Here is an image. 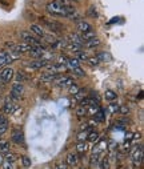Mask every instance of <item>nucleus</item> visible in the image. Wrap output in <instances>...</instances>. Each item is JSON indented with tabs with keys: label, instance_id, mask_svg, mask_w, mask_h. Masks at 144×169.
<instances>
[{
	"label": "nucleus",
	"instance_id": "b1692460",
	"mask_svg": "<svg viewBox=\"0 0 144 169\" xmlns=\"http://www.w3.org/2000/svg\"><path fill=\"white\" fill-rule=\"evenodd\" d=\"M87 151H88V145H87L85 141H84V143H78V144H76V152H78V153L84 154Z\"/></svg>",
	"mask_w": 144,
	"mask_h": 169
},
{
	"label": "nucleus",
	"instance_id": "9b49d317",
	"mask_svg": "<svg viewBox=\"0 0 144 169\" xmlns=\"http://www.w3.org/2000/svg\"><path fill=\"white\" fill-rule=\"evenodd\" d=\"M45 53V49L43 48V47H32L31 51H29V55H31L32 57H35V59H42V56Z\"/></svg>",
	"mask_w": 144,
	"mask_h": 169
},
{
	"label": "nucleus",
	"instance_id": "2f4dec72",
	"mask_svg": "<svg viewBox=\"0 0 144 169\" xmlns=\"http://www.w3.org/2000/svg\"><path fill=\"white\" fill-rule=\"evenodd\" d=\"M75 53H76V57H75V59H78L79 61H80V60H83V61H84V60L88 59V56H87V53H85V52L78 51V52H75Z\"/></svg>",
	"mask_w": 144,
	"mask_h": 169
},
{
	"label": "nucleus",
	"instance_id": "c9c22d12",
	"mask_svg": "<svg viewBox=\"0 0 144 169\" xmlns=\"http://www.w3.org/2000/svg\"><path fill=\"white\" fill-rule=\"evenodd\" d=\"M108 109H109V112H111V114H113V113H116L119 111V105L118 104H115V103H111L108 105Z\"/></svg>",
	"mask_w": 144,
	"mask_h": 169
},
{
	"label": "nucleus",
	"instance_id": "58836bf2",
	"mask_svg": "<svg viewBox=\"0 0 144 169\" xmlns=\"http://www.w3.org/2000/svg\"><path fill=\"white\" fill-rule=\"evenodd\" d=\"M88 15L91 16V18H98V11H96L95 7H89V9H88Z\"/></svg>",
	"mask_w": 144,
	"mask_h": 169
},
{
	"label": "nucleus",
	"instance_id": "c756f323",
	"mask_svg": "<svg viewBox=\"0 0 144 169\" xmlns=\"http://www.w3.org/2000/svg\"><path fill=\"white\" fill-rule=\"evenodd\" d=\"M4 160L8 161V163H12L13 164L16 161V154H13V153H11V152H8V153H5Z\"/></svg>",
	"mask_w": 144,
	"mask_h": 169
},
{
	"label": "nucleus",
	"instance_id": "a878e982",
	"mask_svg": "<svg viewBox=\"0 0 144 169\" xmlns=\"http://www.w3.org/2000/svg\"><path fill=\"white\" fill-rule=\"evenodd\" d=\"M67 65L71 69H75V68H78V67H80V63H79L78 59H68L67 60Z\"/></svg>",
	"mask_w": 144,
	"mask_h": 169
},
{
	"label": "nucleus",
	"instance_id": "7ed1b4c3",
	"mask_svg": "<svg viewBox=\"0 0 144 169\" xmlns=\"http://www.w3.org/2000/svg\"><path fill=\"white\" fill-rule=\"evenodd\" d=\"M47 11L55 16H64V9H63V5H60L58 2H51L47 4Z\"/></svg>",
	"mask_w": 144,
	"mask_h": 169
},
{
	"label": "nucleus",
	"instance_id": "6ab92c4d",
	"mask_svg": "<svg viewBox=\"0 0 144 169\" xmlns=\"http://www.w3.org/2000/svg\"><path fill=\"white\" fill-rule=\"evenodd\" d=\"M68 43L78 44V45H80V47L84 45V41H83L82 38H80L78 33H69V36H68Z\"/></svg>",
	"mask_w": 144,
	"mask_h": 169
},
{
	"label": "nucleus",
	"instance_id": "1a4fd4ad",
	"mask_svg": "<svg viewBox=\"0 0 144 169\" xmlns=\"http://www.w3.org/2000/svg\"><path fill=\"white\" fill-rule=\"evenodd\" d=\"M48 64H49L48 60L38 59V60H33V61L29 63V67H31V68H33V69H42V68H45Z\"/></svg>",
	"mask_w": 144,
	"mask_h": 169
},
{
	"label": "nucleus",
	"instance_id": "a19ab883",
	"mask_svg": "<svg viewBox=\"0 0 144 169\" xmlns=\"http://www.w3.org/2000/svg\"><path fill=\"white\" fill-rule=\"evenodd\" d=\"M68 89H69V93H71V94H76V93H78L79 91H80V89H79V87H78V85H75V84H72V85L69 87Z\"/></svg>",
	"mask_w": 144,
	"mask_h": 169
},
{
	"label": "nucleus",
	"instance_id": "49530a36",
	"mask_svg": "<svg viewBox=\"0 0 144 169\" xmlns=\"http://www.w3.org/2000/svg\"><path fill=\"white\" fill-rule=\"evenodd\" d=\"M7 131H8V124H3V125H0V136L4 134Z\"/></svg>",
	"mask_w": 144,
	"mask_h": 169
},
{
	"label": "nucleus",
	"instance_id": "473e14b6",
	"mask_svg": "<svg viewBox=\"0 0 144 169\" xmlns=\"http://www.w3.org/2000/svg\"><path fill=\"white\" fill-rule=\"evenodd\" d=\"M87 136H88V132H87V131L80 132V133L78 134V141H79V143H84V141L87 140Z\"/></svg>",
	"mask_w": 144,
	"mask_h": 169
},
{
	"label": "nucleus",
	"instance_id": "f704fd0d",
	"mask_svg": "<svg viewBox=\"0 0 144 169\" xmlns=\"http://www.w3.org/2000/svg\"><path fill=\"white\" fill-rule=\"evenodd\" d=\"M22 163H23V167L24 168H29L31 167V158L27 157V156H23L22 157Z\"/></svg>",
	"mask_w": 144,
	"mask_h": 169
},
{
	"label": "nucleus",
	"instance_id": "f8f14e48",
	"mask_svg": "<svg viewBox=\"0 0 144 169\" xmlns=\"http://www.w3.org/2000/svg\"><path fill=\"white\" fill-rule=\"evenodd\" d=\"M78 163H79L78 153H73V152H71V153L67 154V157H65V164L68 165V167H75V165H78Z\"/></svg>",
	"mask_w": 144,
	"mask_h": 169
},
{
	"label": "nucleus",
	"instance_id": "cd10ccee",
	"mask_svg": "<svg viewBox=\"0 0 144 169\" xmlns=\"http://www.w3.org/2000/svg\"><path fill=\"white\" fill-rule=\"evenodd\" d=\"M84 44H85L87 47H89V48H93V47L100 45V40H99L98 38H93V39H91V40H88V41H85Z\"/></svg>",
	"mask_w": 144,
	"mask_h": 169
},
{
	"label": "nucleus",
	"instance_id": "393cba45",
	"mask_svg": "<svg viewBox=\"0 0 144 169\" xmlns=\"http://www.w3.org/2000/svg\"><path fill=\"white\" fill-rule=\"evenodd\" d=\"M87 140H88L89 143H98V141H99V134L96 133V132L91 131L88 133V136H87Z\"/></svg>",
	"mask_w": 144,
	"mask_h": 169
},
{
	"label": "nucleus",
	"instance_id": "dca6fc26",
	"mask_svg": "<svg viewBox=\"0 0 144 169\" xmlns=\"http://www.w3.org/2000/svg\"><path fill=\"white\" fill-rule=\"evenodd\" d=\"M15 109H16L15 103H13L12 100H5V103H4V113L5 114H13Z\"/></svg>",
	"mask_w": 144,
	"mask_h": 169
},
{
	"label": "nucleus",
	"instance_id": "09e8293b",
	"mask_svg": "<svg viewBox=\"0 0 144 169\" xmlns=\"http://www.w3.org/2000/svg\"><path fill=\"white\" fill-rule=\"evenodd\" d=\"M83 96H84V92H83L82 89H80L79 92L75 94V97H76V99H79V100H83Z\"/></svg>",
	"mask_w": 144,
	"mask_h": 169
},
{
	"label": "nucleus",
	"instance_id": "aec40b11",
	"mask_svg": "<svg viewBox=\"0 0 144 169\" xmlns=\"http://www.w3.org/2000/svg\"><path fill=\"white\" fill-rule=\"evenodd\" d=\"M105 147H107V143H105V141H104V140H99V141H98V144H96V147L93 148L92 153H93V154H98V156H99L100 152L104 151V148H105Z\"/></svg>",
	"mask_w": 144,
	"mask_h": 169
},
{
	"label": "nucleus",
	"instance_id": "423d86ee",
	"mask_svg": "<svg viewBox=\"0 0 144 169\" xmlns=\"http://www.w3.org/2000/svg\"><path fill=\"white\" fill-rule=\"evenodd\" d=\"M55 83L58 84L60 88H69L73 84V80L68 76H62V77H56Z\"/></svg>",
	"mask_w": 144,
	"mask_h": 169
},
{
	"label": "nucleus",
	"instance_id": "7c9ffc66",
	"mask_svg": "<svg viewBox=\"0 0 144 169\" xmlns=\"http://www.w3.org/2000/svg\"><path fill=\"white\" fill-rule=\"evenodd\" d=\"M85 114H87V108H84V107L76 108V116L78 117H83V116H85Z\"/></svg>",
	"mask_w": 144,
	"mask_h": 169
},
{
	"label": "nucleus",
	"instance_id": "4be33fe9",
	"mask_svg": "<svg viewBox=\"0 0 144 169\" xmlns=\"http://www.w3.org/2000/svg\"><path fill=\"white\" fill-rule=\"evenodd\" d=\"M93 117H95V121H96V123H103V121L105 120V113H104V111H103L102 108H99L98 112L93 114Z\"/></svg>",
	"mask_w": 144,
	"mask_h": 169
},
{
	"label": "nucleus",
	"instance_id": "5701e85b",
	"mask_svg": "<svg viewBox=\"0 0 144 169\" xmlns=\"http://www.w3.org/2000/svg\"><path fill=\"white\" fill-rule=\"evenodd\" d=\"M80 38H82V40L83 41H88V40H91V39H93V38H96V33H95V31H88V32H84V33H82L80 35Z\"/></svg>",
	"mask_w": 144,
	"mask_h": 169
},
{
	"label": "nucleus",
	"instance_id": "a18cd8bd",
	"mask_svg": "<svg viewBox=\"0 0 144 169\" xmlns=\"http://www.w3.org/2000/svg\"><path fill=\"white\" fill-rule=\"evenodd\" d=\"M3 124H8V120L4 113H0V125H3Z\"/></svg>",
	"mask_w": 144,
	"mask_h": 169
},
{
	"label": "nucleus",
	"instance_id": "4c0bfd02",
	"mask_svg": "<svg viewBox=\"0 0 144 169\" xmlns=\"http://www.w3.org/2000/svg\"><path fill=\"white\" fill-rule=\"evenodd\" d=\"M100 169H109V163L107 158H103V160L100 161Z\"/></svg>",
	"mask_w": 144,
	"mask_h": 169
},
{
	"label": "nucleus",
	"instance_id": "ea45409f",
	"mask_svg": "<svg viewBox=\"0 0 144 169\" xmlns=\"http://www.w3.org/2000/svg\"><path fill=\"white\" fill-rule=\"evenodd\" d=\"M87 61L91 64V65H98V64L100 63V60L98 59V57H88V59H87Z\"/></svg>",
	"mask_w": 144,
	"mask_h": 169
},
{
	"label": "nucleus",
	"instance_id": "0eeeda50",
	"mask_svg": "<svg viewBox=\"0 0 144 169\" xmlns=\"http://www.w3.org/2000/svg\"><path fill=\"white\" fill-rule=\"evenodd\" d=\"M11 48H12L13 52H18L19 55H22V53H24V52H29L32 47L29 45V44L22 43V44H13V45H11Z\"/></svg>",
	"mask_w": 144,
	"mask_h": 169
},
{
	"label": "nucleus",
	"instance_id": "4468645a",
	"mask_svg": "<svg viewBox=\"0 0 144 169\" xmlns=\"http://www.w3.org/2000/svg\"><path fill=\"white\" fill-rule=\"evenodd\" d=\"M58 77V73H52V72H44L40 77V81L43 83H52L55 81V79Z\"/></svg>",
	"mask_w": 144,
	"mask_h": 169
},
{
	"label": "nucleus",
	"instance_id": "2eb2a0df",
	"mask_svg": "<svg viewBox=\"0 0 144 169\" xmlns=\"http://www.w3.org/2000/svg\"><path fill=\"white\" fill-rule=\"evenodd\" d=\"M44 24L48 27L49 29H52V31H55V32H60L63 29V27L59 24V23H56V22H51V20H48V19H44Z\"/></svg>",
	"mask_w": 144,
	"mask_h": 169
},
{
	"label": "nucleus",
	"instance_id": "79ce46f5",
	"mask_svg": "<svg viewBox=\"0 0 144 169\" xmlns=\"http://www.w3.org/2000/svg\"><path fill=\"white\" fill-rule=\"evenodd\" d=\"M119 112L122 113V114H128L129 108L127 107V105H122V107H119Z\"/></svg>",
	"mask_w": 144,
	"mask_h": 169
},
{
	"label": "nucleus",
	"instance_id": "20e7f679",
	"mask_svg": "<svg viewBox=\"0 0 144 169\" xmlns=\"http://www.w3.org/2000/svg\"><path fill=\"white\" fill-rule=\"evenodd\" d=\"M143 161V147L142 145H139V147H136L135 149L132 152V164L133 167H140V164H142Z\"/></svg>",
	"mask_w": 144,
	"mask_h": 169
},
{
	"label": "nucleus",
	"instance_id": "3c124183",
	"mask_svg": "<svg viewBox=\"0 0 144 169\" xmlns=\"http://www.w3.org/2000/svg\"><path fill=\"white\" fill-rule=\"evenodd\" d=\"M3 161H4V156H3L2 153H0V167H2V164H3Z\"/></svg>",
	"mask_w": 144,
	"mask_h": 169
},
{
	"label": "nucleus",
	"instance_id": "39448f33",
	"mask_svg": "<svg viewBox=\"0 0 144 169\" xmlns=\"http://www.w3.org/2000/svg\"><path fill=\"white\" fill-rule=\"evenodd\" d=\"M13 76H15V71H13L11 67H5V68H3L0 71V79H2L3 84L9 83L13 79Z\"/></svg>",
	"mask_w": 144,
	"mask_h": 169
},
{
	"label": "nucleus",
	"instance_id": "de8ad7c7",
	"mask_svg": "<svg viewBox=\"0 0 144 169\" xmlns=\"http://www.w3.org/2000/svg\"><path fill=\"white\" fill-rule=\"evenodd\" d=\"M140 138H142V133H139V132H138V133H133V134H132L131 141H132V143H135L136 140H140Z\"/></svg>",
	"mask_w": 144,
	"mask_h": 169
},
{
	"label": "nucleus",
	"instance_id": "72a5a7b5",
	"mask_svg": "<svg viewBox=\"0 0 144 169\" xmlns=\"http://www.w3.org/2000/svg\"><path fill=\"white\" fill-rule=\"evenodd\" d=\"M16 80H18L19 83H24L27 80V76L24 75V72H22V71H19L18 73H16Z\"/></svg>",
	"mask_w": 144,
	"mask_h": 169
},
{
	"label": "nucleus",
	"instance_id": "e433bc0d",
	"mask_svg": "<svg viewBox=\"0 0 144 169\" xmlns=\"http://www.w3.org/2000/svg\"><path fill=\"white\" fill-rule=\"evenodd\" d=\"M72 71H73V73H76V76H80V77L85 76V72H84V69H83L82 67H78V68H75Z\"/></svg>",
	"mask_w": 144,
	"mask_h": 169
},
{
	"label": "nucleus",
	"instance_id": "f257e3e1",
	"mask_svg": "<svg viewBox=\"0 0 144 169\" xmlns=\"http://www.w3.org/2000/svg\"><path fill=\"white\" fill-rule=\"evenodd\" d=\"M20 38H22L23 43L29 44L31 47H38V45H40V41L38 40V38H36L35 35H32L29 31H22V32H20Z\"/></svg>",
	"mask_w": 144,
	"mask_h": 169
},
{
	"label": "nucleus",
	"instance_id": "37998d69",
	"mask_svg": "<svg viewBox=\"0 0 144 169\" xmlns=\"http://www.w3.org/2000/svg\"><path fill=\"white\" fill-rule=\"evenodd\" d=\"M2 167L3 169H13V164L12 163H8V161H3V164H2Z\"/></svg>",
	"mask_w": 144,
	"mask_h": 169
},
{
	"label": "nucleus",
	"instance_id": "a211bd4d",
	"mask_svg": "<svg viewBox=\"0 0 144 169\" xmlns=\"http://www.w3.org/2000/svg\"><path fill=\"white\" fill-rule=\"evenodd\" d=\"M78 29L82 33H84V32L92 31V25L89 24V23L84 22V20H79V22H78Z\"/></svg>",
	"mask_w": 144,
	"mask_h": 169
},
{
	"label": "nucleus",
	"instance_id": "ddd939ff",
	"mask_svg": "<svg viewBox=\"0 0 144 169\" xmlns=\"http://www.w3.org/2000/svg\"><path fill=\"white\" fill-rule=\"evenodd\" d=\"M13 60L11 59V56H9L8 52H5V51H2L0 52V67H5L7 64H11Z\"/></svg>",
	"mask_w": 144,
	"mask_h": 169
},
{
	"label": "nucleus",
	"instance_id": "c85d7f7f",
	"mask_svg": "<svg viewBox=\"0 0 144 169\" xmlns=\"http://www.w3.org/2000/svg\"><path fill=\"white\" fill-rule=\"evenodd\" d=\"M67 49H69V51H72V52H78V51L82 49V47L78 45V44H72V43H68L67 44V47H65Z\"/></svg>",
	"mask_w": 144,
	"mask_h": 169
},
{
	"label": "nucleus",
	"instance_id": "864d4df0",
	"mask_svg": "<svg viewBox=\"0 0 144 169\" xmlns=\"http://www.w3.org/2000/svg\"><path fill=\"white\" fill-rule=\"evenodd\" d=\"M72 2H79V0H72Z\"/></svg>",
	"mask_w": 144,
	"mask_h": 169
},
{
	"label": "nucleus",
	"instance_id": "bb28decb",
	"mask_svg": "<svg viewBox=\"0 0 144 169\" xmlns=\"http://www.w3.org/2000/svg\"><path fill=\"white\" fill-rule=\"evenodd\" d=\"M104 96H105V99H107V100L113 101V100H116L118 94H116V92H113V91H111V89H107V91H105V93H104Z\"/></svg>",
	"mask_w": 144,
	"mask_h": 169
},
{
	"label": "nucleus",
	"instance_id": "f03ea898",
	"mask_svg": "<svg viewBox=\"0 0 144 169\" xmlns=\"http://www.w3.org/2000/svg\"><path fill=\"white\" fill-rule=\"evenodd\" d=\"M23 91H24V85L23 83H19V81H15L12 84V88H11V93H9V97L12 100H19L23 94Z\"/></svg>",
	"mask_w": 144,
	"mask_h": 169
},
{
	"label": "nucleus",
	"instance_id": "412c9836",
	"mask_svg": "<svg viewBox=\"0 0 144 169\" xmlns=\"http://www.w3.org/2000/svg\"><path fill=\"white\" fill-rule=\"evenodd\" d=\"M9 148H11V145H9L8 140H0V153H2V154L8 153Z\"/></svg>",
	"mask_w": 144,
	"mask_h": 169
},
{
	"label": "nucleus",
	"instance_id": "c03bdc74",
	"mask_svg": "<svg viewBox=\"0 0 144 169\" xmlns=\"http://www.w3.org/2000/svg\"><path fill=\"white\" fill-rule=\"evenodd\" d=\"M56 169H68V165L65 163H62V161H59V163H56Z\"/></svg>",
	"mask_w": 144,
	"mask_h": 169
},
{
	"label": "nucleus",
	"instance_id": "9d476101",
	"mask_svg": "<svg viewBox=\"0 0 144 169\" xmlns=\"http://www.w3.org/2000/svg\"><path fill=\"white\" fill-rule=\"evenodd\" d=\"M29 32H31L32 35H35L36 38H44L45 36V32L43 31V28L38 24H31V27H29Z\"/></svg>",
	"mask_w": 144,
	"mask_h": 169
},
{
	"label": "nucleus",
	"instance_id": "5fc2aeb1",
	"mask_svg": "<svg viewBox=\"0 0 144 169\" xmlns=\"http://www.w3.org/2000/svg\"><path fill=\"white\" fill-rule=\"evenodd\" d=\"M79 169H85V168H79Z\"/></svg>",
	"mask_w": 144,
	"mask_h": 169
},
{
	"label": "nucleus",
	"instance_id": "603ef678",
	"mask_svg": "<svg viewBox=\"0 0 144 169\" xmlns=\"http://www.w3.org/2000/svg\"><path fill=\"white\" fill-rule=\"evenodd\" d=\"M0 85H3V81H2V79H0Z\"/></svg>",
	"mask_w": 144,
	"mask_h": 169
},
{
	"label": "nucleus",
	"instance_id": "f3484780",
	"mask_svg": "<svg viewBox=\"0 0 144 169\" xmlns=\"http://www.w3.org/2000/svg\"><path fill=\"white\" fill-rule=\"evenodd\" d=\"M99 105V103L98 101H95L92 99V97H84L83 100H80V107H98Z\"/></svg>",
	"mask_w": 144,
	"mask_h": 169
},
{
	"label": "nucleus",
	"instance_id": "8fccbe9b",
	"mask_svg": "<svg viewBox=\"0 0 144 169\" xmlns=\"http://www.w3.org/2000/svg\"><path fill=\"white\" fill-rule=\"evenodd\" d=\"M132 132H128V133L126 134V140H128V141H131V138H132Z\"/></svg>",
	"mask_w": 144,
	"mask_h": 169
},
{
	"label": "nucleus",
	"instance_id": "6e6552de",
	"mask_svg": "<svg viewBox=\"0 0 144 169\" xmlns=\"http://www.w3.org/2000/svg\"><path fill=\"white\" fill-rule=\"evenodd\" d=\"M11 138L13 143L16 144H23L24 143V134L20 129H13L12 133H11Z\"/></svg>",
	"mask_w": 144,
	"mask_h": 169
}]
</instances>
